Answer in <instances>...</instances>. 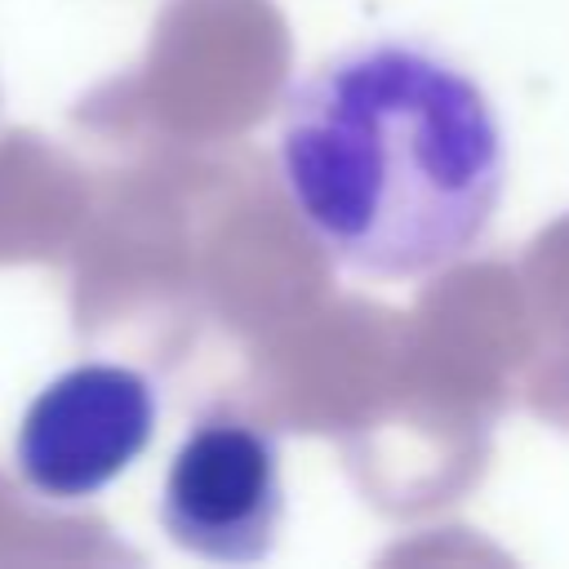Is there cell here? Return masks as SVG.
<instances>
[{
  "label": "cell",
  "instance_id": "cell-2",
  "mask_svg": "<svg viewBox=\"0 0 569 569\" xmlns=\"http://www.w3.org/2000/svg\"><path fill=\"white\" fill-rule=\"evenodd\" d=\"M156 427L160 391L142 369L84 360L36 391L13 436V462L40 498L84 502L151 449Z\"/></svg>",
  "mask_w": 569,
  "mask_h": 569
},
{
  "label": "cell",
  "instance_id": "cell-3",
  "mask_svg": "<svg viewBox=\"0 0 569 569\" xmlns=\"http://www.w3.org/2000/svg\"><path fill=\"white\" fill-rule=\"evenodd\" d=\"M284 520L280 445L258 422L213 409L169 458L160 485L164 533L218 565L267 560Z\"/></svg>",
  "mask_w": 569,
  "mask_h": 569
},
{
  "label": "cell",
  "instance_id": "cell-1",
  "mask_svg": "<svg viewBox=\"0 0 569 569\" xmlns=\"http://www.w3.org/2000/svg\"><path fill=\"white\" fill-rule=\"evenodd\" d=\"M276 173L338 267L422 280L489 231L507 187V133L449 49L378 31L325 53L284 89Z\"/></svg>",
  "mask_w": 569,
  "mask_h": 569
}]
</instances>
